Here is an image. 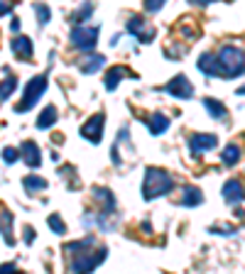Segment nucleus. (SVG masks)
<instances>
[{
    "instance_id": "f257e3e1",
    "label": "nucleus",
    "mask_w": 245,
    "mask_h": 274,
    "mask_svg": "<svg viewBox=\"0 0 245 274\" xmlns=\"http://www.w3.org/2000/svg\"><path fill=\"white\" fill-rule=\"evenodd\" d=\"M174 186H177V181H174V176L169 172L157 169V166H147L145 169V179H142V198L145 201H155L159 196H167Z\"/></svg>"
},
{
    "instance_id": "f03ea898",
    "label": "nucleus",
    "mask_w": 245,
    "mask_h": 274,
    "mask_svg": "<svg viewBox=\"0 0 245 274\" xmlns=\"http://www.w3.org/2000/svg\"><path fill=\"white\" fill-rule=\"evenodd\" d=\"M216 66H218V76L221 78H238L243 76V49L235 44H226L221 47V52L216 56Z\"/></svg>"
},
{
    "instance_id": "7ed1b4c3",
    "label": "nucleus",
    "mask_w": 245,
    "mask_h": 274,
    "mask_svg": "<svg viewBox=\"0 0 245 274\" xmlns=\"http://www.w3.org/2000/svg\"><path fill=\"white\" fill-rule=\"evenodd\" d=\"M47 83H49L47 74H39V76L30 78L23 88V98H20V103L15 106V113H27V110H32L34 106H37V100L42 98V93L47 91Z\"/></svg>"
},
{
    "instance_id": "20e7f679",
    "label": "nucleus",
    "mask_w": 245,
    "mask_h": 274,
    "mask_svg": "<svg viewBox=\"0 0 245 274\" xmlns=\"http://www.w3.org/2000/svg\"><path fill=\"white\" fill-rule=\"evenodd\" d=\"M106 257H108V250H106V247H96V250H89V252L78 250V252H74V260L69 262V269H71V272H78V274H89V272H93L98 264L106 262Z\"/></svg>"
},
{
    "instance_id": "39448f33",
    "label": "nucleus",
    "mask_w": 245,
    "mask_h": 274,
    "mask_svg": "<svg viewBox=\"0 0 245 274\" xmlns=\"http://www.w3.org/2000/svg\"><path fill=\"white\" fill-rule=\"evenodd\" d=\"M98 37H100V27H84L78 25L76 30L71 32V44L81 49V52H93V47L98 44Z\"/></svg>"
},
{
    "instance_id": "423d86ee",
    "label": "nucleus",
    "mask_w": 245,
    "mask_h": 274,
    "mask_svg": "<svg viewBox=\"0 0 245 274\" xmlns=\"http://www.w3.org/2000/svg\"><path fill=\"white\" fill-rule=\"evenodd\" d=\"M159 91H165V93H169L172 98H179V100L194 98V86H191V81L184 76V74H177V76L172 78L169 83H165Z\"/></svg>"
},
{
    "instance_id": "0eeeda50",
    "label": "nucleus",
    "mask_w": 245,
    "mask_h": 274,
    "mask_svg": "<svg viewBox=\"0 0 245 274\" xmlns=\"http://www.w3.org/2000/svg\"><path fill=\"white\" fill-rule=\"evenodd\" d=\"M103 128H106V115L96 113V115H91L89 120L81 125V137L91 144H98L103 140Z\"/></svg>"
},
{
    "instance_id": "6e6552de",
    "label": "nucleus",
    "mask_w": 245,
    "mask_h": 274,
    "mask_svg": "<svg viewBox=\"0 0 245 274\" xmlns=\"http://www.w3.org/2000/svg\"><path fill=\"white\" fill-rule=\"evenodd\" d=\"M125 30L133 34V37H137L142 44L155 42V37H157V30L152 27V25H147L145 17H130L128 25H125Z\"/></svg>"
},
{
    "instance_id": "1a4fd4ad",
    "label": "nucleus",
    "mask_w": 245,
    "mask_h": 274,
    "mask_svg": "<svg viewBox=\"0 0 245 274\" xmlns=\"http://www.w3.org/2000/svg\"><path fill=\"white\" fill-rule=\"evenodd\" d=\"M216 144H218V135H211V132H196V135L189 137V150L194 157L213 150Z\"/></svg>"
},
{
    "instance_id": "9d476101",
    "label": "nucleus",
    "mask_w": 245,
    "mask_h": 274,
    "mask_svg": "<svg viewBox=\"0 0 245 274\" xmlns=\"http://www.w3.org/2000/svg\"><path fill=\"white\" fill-rule=\"evenodd\" d=\"M125 78H133V81H137V74H135L133 69H128V66H113V69H108V74H106V91H115V88L120 86Z\"/></svg>"
},
{
    "instance_id": "9b49d317",
    "label": "nucleus",
    "mask_w": 245,
    "mask_h": 274,
    "mask_svg": "<svg viewBox=\"0 0 245 274\" xmlns=\"http://www.w3.org/2000/svg\"><path fill=\"white\" fill-rule=\"evenodd\" d=\"M20 159H23L25 164L30 166V169H37V166L42 164V152H39V144L32 142V140H25L23 144H20Z\"/></svg>"
},
{
    "instance_id": "f8f14e48",
    "label": "nucleus",
    "mask_w": 245,
    "mask_h": 274,
    "mask_svg": "<svg viewBox=\"0 0 245 274\" xmlns=\"http://www.w3.org/2000/svg\"><path fill=\"white\" fill-rule=\"evenodd\" d=\"M91 194H93V201H96L100 208H103L100 213H106V216H113V213H115V196H113L111 188L96 186Z\"/></svg>"
},
{
    "instance_id": "ddd939ff",
    "label": "nucleus",
    "mask_w": 245,
    "mask_h": 274,
    "mask_svg": "<svg viewBox=\"0 0 245 274\" xmlns=\"http://www.w3.org/2000/svg\"><path fill=\"white\" fill-rule=\"evenodd\" d=\"M12 223H15V213L8 210V206H3L0 203V235H3V240L8 247L15 245V235H12Z\"/></svg>"
},
{
    "instance_id": "4468645a",
    "label": "nucleus",
    "mask_w": 245,
    "mask_h": 274,
    "mask_svg": "<svg viewBox=\"0 0 245 274\" xmlns=\"http://www.w3.org/2000/svg\"><path fill=\"white\" fill-rule=\"evenodd\" d=\"M106 66V56L103 54H86V56H81L78 59V71L84 74V76H91V74H96L98 69H103Z\"/></svg>"
},
{
    "instance_id": "2eb2a0df",
    "label": "nucleus",
    "mask_w": 245,
    "mask_h": 274,
    "mask_svg": "<svg viewBox=\"0 0 245 274\" xmlns=\"http://www.w3.org/2000/svg\"><path fill=\"white\" fill-rule=\"evenodd\" d=\"M223 198H226V203H240L243 201V181L240 179H228L226 184H223Z\"/></svg>"
},
{
    "instance_id": "dca6fc26",
    "label": "nucleus",
    "mask_w": 245,
    "mask_h": 274,
    "mask_svg": "<svg viewBox=\"0 0 245 274\" xmlns=\"http://www.w3.org/2000/svg\"><path fill=\"white\" fill-rule=\"evenodd\" d=\"M12 52L17 59H23V61H32V42H30V37H25V34H17L15 39H12Z\"/></svg>"
},
{
    "instance_id": "f3484780",
    "label": "nucleus",
    "mask_w": 245,
    "mask_h": 274,
    "mask_svg": "<svg viewBox=\"0 0 245 274\" xmlns=\"http://www.w3.org/2000/svg\"><path fill=\"white\" fill-rule=\"evenodd\" d=\"M145 125L147 130H150V135H165V132L169 130V118L165 115V113H152L150 118H145Z\"/></svg>"
},
{
    "instance_id": "a211bd4d",
    "label": "nucleus",
    "mask_w": 245,
    "mask_h": 274,
    "mask_svg": "<svg viewBox=\"0 0 245 274\" xmlns=\"http://www.w3.org/2000/svg\"><path fill=\"white\" fill-rule=\"evenodd\" d=\"M203 203V194H201V188L196 186H184L181 188V198H179V206H184V208H196Z\"/></svg>"
},
{
    "instance_id": "6ab92c4d",
    "label": "nucleus",
    "mask_w": 245,
    "mask_h": 274,
    "mask_svg": "<svg viewBox=\"0 0 245 274\" xmlns=\"http://www.w3.org/2000/svg\"><path fill=\"white\" fill-rule=\"evenodd\" d=\"M196 69H199L203 76L216 78V76H218V66H216V54H211V52L201 54V56H199V61H196Z\"/></svg>"
},
{
    "instance_id": "aec40b11",
    "label": "nucleus",
    "mask_w": 245,
    "mask_h": 274,
    "mask_svg": "<svg viewBox=\"0 0 245 274\" xmlns=\"http://www.w3.org/2000/svg\"><path fill=\"white\" fill-rule=\"evenodd\" d=\"M23 186H25V191H27L30 196H37L39 191H45L47 188V179H42L39 174H27L23 179Z\"/></svg>"
},
{
    "instance_id": "412c9836",
    "label": "nucleus",
    "mask_w": 245,
    "mask_h": 274,
    "mask_svg": "<svg viewBox=\"0 0 245 274\" xmlns=\"http://www.w3.org/2000/svg\"><path fill=\"white\" fill-rule=\"evenodd\" d=\"M56 120H59V113H56V108H54V106H47V108L39 113V118H37V130H49Z\"/></svg>"
},
{
    "instance_id": "4be33fe9",
    "label": "nucleus",
    "mask_w": 245,
    "mask_h": 274,
    "mask_svg": "<svg viewBox=\"0 0 245 274\" xmlns=\"http://www.w3.org/2000/svg\"><path fill=\"white\" fill-rule=\"evenodd\" d=\"M203 108L211 113L213 120H226L228 118V110H226V106H223L221 100H213V98H203Z\"/></svg>"
},
{
    "instance_id": "5701e85b",
    "label": "nucleus",
    "mask_w": 245,
    "mask_h": 274,
    "mask_svg": "<svg viewBox=\"0 0 245 274\" xmlns=\"http://www.w3.org/2000/svg\"><path fill=\"white\" fill-rule=\"evenodd\" d=\"M240 152H243V150H240V144H235V142H231L228 144V147H226V150H223V154H221V162L226 166H235L238 164V162H240Z\"/></svg>"
},
{
    "instance_id": "b1692460",
    "label": "nucleus",
    "mask_w": 245,
    "mask_h": 274,
    "mask_svg": "<svg viewBox=\"0 0 245 274\" xmlns=\"http://www.w3.org/2000/svg\"><path fill=\"white\" fill-rule=\"evenodd\" d=\"M59 176H62V179H67V186L71 188V191L81 186V181H78V176H76V166H71V164L59 166Z\"/></svg>"
},
{
    "instance_id": "393cba45",
    "label": "nucleus",
    "mask_w": 245,
    "mask_h": 274,
    "mask_svg": "<svg viewBox=\"0 0 245 274\" xmlns=\"http://www.w3.org/2000/svg\"><path fill=\"white\" fill-rule=\"evenodd\" d=\"M93 8H96V5H93L91 0H86V3H84L81 8H76V10H74V15H71V22H76V25L86 22L91 15H93Z\"/></svg>"
},
{
    "instance_id": "a878e982",
    "label": "nucleus",
    "mask_w": 245,
    "mask_h": 274,
    "mask_svg": "<svg viewBox=\"0 0 245 274\" xmlns=\"http://www.w3.org/2000/svg\"><path fill=\"white\" fill-rule=\"evenodd\" d=\"M15 88H17V78L12 76V74H8V76H5V81L0 83V103H5V100L10 98Z\"/></svg>"
},
{
    "instance_id": "bb28decb",
    "label": "nucleus",
    "mask_w": 245,
    "mask_h": 274,
    "mask_svg": "<svg viewBox=\"0 0 245 274\" xmlns=\"http://www.w3.org/2000/svg\"><path fill=\"white\" fill-rule=\"evenodd\" d=\"M47 225L52 228V233H56V235H67V223L59 218L56 213H52L49 218H47Z\"/></svg>"
},
{
    "instance_id": "cd10ccee",
    "label": "nucleus",
    "mask_w": 245,
    "mask_h": 274,
    "mask_svg": "<svg viewBox=\"0 0 245 274\" xmlns=\"http://www.w3.org/2000/svg\"><path fill=\"white\" fill-rule=\"evenodd\" d=\"M34 12H37V22H39V27H45L47 22H49V17H52V12H49V8H47L45 3H37V5H34Z\"/></svg>"
},
{
    "instance_id": "c85d7f7f",
    "label": "nucleus",
    "mask_w": 245,
    "mask_h": 274,
    "mask_svg": "<svg viewBox=\"0 0 245 274\" xmlns=\"http://www.w3.org/2000/svg\"><path fill=\"white\" fill-rule=\"evenodd\" d=\"M165 3H167V0H142V5H145V12H150V15H157V12L165 8Z\"/></svg>"
},
{
    "instance_id": "c756f323",
    "label": "nucleus",
    "mask_w": 245,
    "mask_h": 274,
    "mask_svg": "<svg viewBox=\"0 0 245 274\" xmlns=\"http://www.w3.org/2000/svg\"><path fill=\"white\" fill-rule=\"evenodd\" d=\"M3 159H5L8 164H15V162L20 159V152H17L15 147H5V150H3Z\"/></svg>"
},
{
    "instance_id": "7c9ffc66",
    "label": "nucleus",
    "mask_w": 245,
    "mask_h": 274,
    "mask_svg": "<svg viewBox=\"0 0 245 274\" xmlns=\"http://www.w3.org/2000/svg\"><path fill=\"white\" fill-rule=\"evenodd\" d=\"M179 34H184L187 39H199V30H196V27H189V25H181V27H179Z\"/></svg>"
},
{
    "instance_id": "2f4dec72",
    "label": "nucleus",
    "mask_w": 245,
    "mask_h": 274,
    "mask_svg": "<svg viewBox=\"0 0 245 274\" xmlns=\"http://www.w3.org/2000/svg\"><path fill=\"white\" fill-rule=\"evenodd\" d=\"M209 230H211L213 235H233L235 228H233V225H211Z\"/></svg>"
},
{
    "instance_id": "473e14b6",
    "label": "nucleus",
    "mask_w": 245,
    "mask_h": 274,
    "mask_svg": "<svg viewBox=\"0 0 245 274\" xmlns=\"http://www.w3.org/2000/svg\"><path fill=\"white\" fill-rule=\"evenodd\" d=\"M15 3H17V0H0V17L10 15L12 8H15Z\"/></svg>"
},
{
    "instance_id": "72a5a7b5",
    "label": "nucleus",
    "mask_w": 245,
    "mask_h": 274,
    "mask_svg": "<svg viewBox=\"0 0 245 274\" xmlns=\"http://www.w3.org/2000/svg\"><path fill=\"white\" fill-rule=\"evenodd\" d=\"M25 242H27V245H32L34 242V228L32 225H25Z\"/></svg>"
},
{
    "instance_id": "f704fd0d",
    "label": "nucleus",
    "mask_w": 245,
    "mask_h": 274,
    "mask_svg": "<svg viewBox=\"0 0 245 274\" xmlns=\"http://www.w3.org/2000/svg\"><path fill=\"white\" fill-rule=\"evenodd\" d=\"M17 269V264L15 262H5V264H0V274H10Z\"/></svg>"
},
{
    "instance_id": "c9c22d12",
    "label": "nucleus",
    "mask_w": 245,
    "mask_h": 274,
    "mask_svg": "<svg viewBox=\"0 0 245 274\" xmlns=\"http://www.w3.org/2000/svg\"><path fill=\"white\" fill-rule=\"evenodd\" d=\"M191 5H199V8H206V5H211V3H216V0H189Z\"/></svg>"
},
{
    "instance_id": "e433bc0d",
    "label": "nucleus",
    "mask_w": 245,
    "mask_h": 274,
    "mask_svg": "<svg viewBox=\"0 0 245 274\" xmlns=\"http://www.w3.org/2000/svg\"><path fill=\"white\" fill-rule=\"evenodd\" d=\"M10 30H12V32H20V20H17V17H15V20H12Z\"/></svg>"
},
{
    "instance_id": "4c0bfd02",
    "label": "nucleus",
    "mask_w": 245,
    "mask_h": 274,
    "mask_svg": "<svg viewBox=\"0 0 245 274\" xmlns=\"http://www.w3.org/2000/svg\"><path fill=\"white\" fill-rule=\"evenodd\" d=\"M142 230H145V233H152V225H150L147 220H145V223H142Z\"/></svg>"
}]
</instances>
